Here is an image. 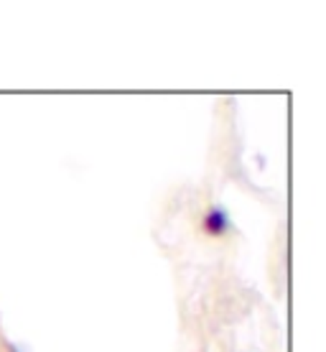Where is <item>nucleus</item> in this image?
Wrapping results in <instances>:
<instances>
[{"label":"nucleus","instance_id":"f257e3e1","mask_svg":"<svg viewBox=\"0 0 326 352\" xmlns=\"http://www.w3.org/2000/svg\"><path fill=\"white\" fill-rule=\"evenodd\" d=\"M202 228L207 235H212V238H224L232 232V217H229V212L224 204H212L209 210L204 212L202 217Z\"/></svg>","mask_w":326,"mask_h":352}]
</instances>
